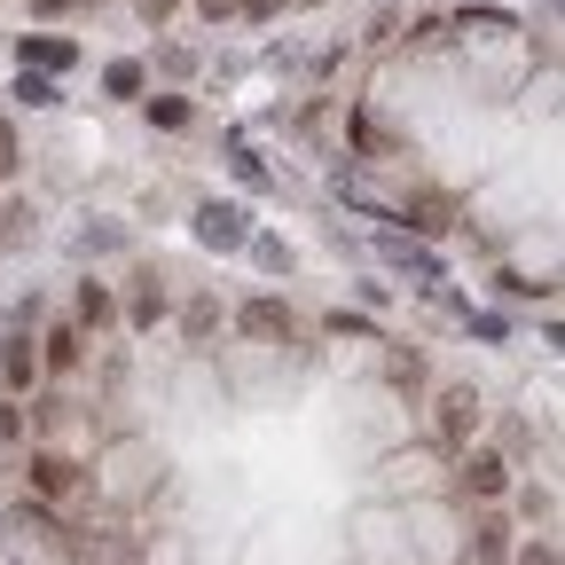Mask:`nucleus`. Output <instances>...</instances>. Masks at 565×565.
I'll return each mask as SVG.
<instances>
[{
    "instance_id": "nucleus-17",
    "label": "nucleus",
    "mask_w": 565,
    "mask_h": 565,
    "mask_svg": "<svg viewBox=\"0 0 565 565\" xmlns=\"http://www.w3.org/2000/svg\"><path fill=\"white\" fill-rule=\"evenodd\" d=\"M17 433H24V416H17V401H0V448H9Z\"/></svg>"
},
{
    "instance_id": "nucleus-21",
    "label": "nucleus",
    "mask_w": 565,
    "mask_h": 565,
    "mask_svg": "<svg viewBox=\"0 0 565 565\" xmlns=\"http://www.w3.org/2000/svg\"><path fill=\"white\" fill-rule=\"evenodd\" d=\"M32 9H40V17H63V9H79V0H32Z\"/></svg>"
},
{
    "instance_id": "nucleus-18",
    "label": "nucleus",
    "mask_w": 565,
    "mask_h": 565,
    "mask_svg": "<svg viewBox=\"0 0 565 565\" xmlns=\"http://www.w3.org/2000/svg\"><path fill=\"white\" fill-rule=\"evenodd\" d=\"M9 173H17V134L0 126V181H9Z\"/></svg>"
},
{
    "instance_id": "nucleus-8",
    "label": "nucleus",
    "mask_w": 565,
    "mask_h": 565,
    "mask_svg": "<svg viewBox=\"0 0 565 565\" xmlns=\"http://www.w3.org/2000/svg\"><path fill=\"white\" fill-rule=\"evenodd\" d=\"M0 370H9V385H32V370H40V353H32V338H17L9 353H0Z\"/></svg>"
},
{
    "instance_id": "nucleus-15",
    "label": "nucleus",
    "mask_w": 565,
    "mask_h": 565,
    "mask_svg": "<svg viewBox=\"0 0 565 565\" xmlns=\"http://www.w3.org/2000/svg\"><path fill=\"white\" fill-rule=\"evenodd\" d=\"M141 87V63H110V95H134Z\"/></svg>"
},
{
    "instance_id": "nucleus-9",
    "label": "nucleus",
    "mask_w": 565,
    "mask_h": 565,
    "mask_svg": "<svg viewBox=\"0 0 565 565\" xmlns=\"http://www.w3.org/2000/svg\"><path fill=\"white\" fill-rule=\"evenodd\" d=\"M503 557H511V534L487 519V526H479V565H503Z\"/></svg>"
},
{
    "instance_id": "nucleus-4",
    "label": "nucleus",
    "mask_w": 565,
    "mask_h": 565,
    "mask_svg": "<svg viewBox=\"0 0 565 565\" xmlns=\"http://www.w3.org/2000/svg\"><path fill=\"white\" fill-rule=\"evenodd\" d=\"M503 479H511V463L494 456V448H479V456L463 463V487H471V494H503Z\"/></svg>"
},
{
    "instance_id": "nucleus-3",
    "label": "nucleus",
    "mask_w": 565,
    "mask_h": 565,
    "mask_svg": "<svg viewBox=\"0 0 565 565\" xmlns=\"http://www.w3.org/2000/svg\"><path fill=\"white\" fill-rule=\"evenodd\" d=\"M236 330L259 338V345H282V338H291V307H282V299H252V307L236 315Z\"/></svg>"
},
{
    "instance_id": "nucleus-7",
    "label": "nucleus",
    "mask_w": 565,
    "mask_h": 565,
    "mask_svg": "<svg viewBox=\"0 0 565 565\" xmlns=\"http://www.w3.org/2000/svg\"><path fill=\"white\" fill-rule=\"evenodd\" d=\"M40 362L47 370H71V362H79V330H47L40 338Z\"/></svg>"
},
{
    "instance_id": "nucleus-13",
    "label": "nucleus",
    "mask_w": 565,
    "mask_h": 565,
    "mask_svg": "<svg viewBox=\"0 0 565 565\" xmlns=\"http://www.w3.org/2000/svg\"><path fill=\"white\" fill-rule=\"evenodd\" d=\"M150 118H158V126H189V103H181V95H166V103H150Z\"/></svg>"
},
{
    "instance_id": "nucleus-22",
    "label": "nucleus",
    "mask_w": 565,
    "mask_h": 565,
    "mask_svg": "<svg viewBox=\"0 0 565 565\" xmlns=\"http://www.w3.org/2000/svg\"><path fill=\"white\" fill-rule=\"evenodd\" d=\"M307 9H315V0H307Z\"/></svg>"
},
{
    "instance_id": "nucleus-6",
    "label": "nucleus",
    "mask_w": 565,
    "mask_h": 565,
    "mask_svg": "<svg viewBox=\"0 0 565 565\" xmlns=\"http://www.w3.org/2000/svg\"><path fill=\"white\" fill-rule=\"evenodd\" d=\"M71 63V40H32L24 32V71H63Z\"/></svg>"
},
{
    "instance_id": "nucleus-16",
    "label": "nucleus",
    "mask_w": 565,
    "mask_h": 565,
    "mask_svg": "<svg viewBox=\"0 0 565 565\" xmlns=\"http://www.w3.org/2000/svg\"><path fill=\"white\" fill-rule=\"evenodd\" d=\"M330 338H370V322H362V315H345V307H338V315H330Z\"/></svg>"
},
{
    "instance_id": "nucleus-20",
    "label": "nucleus",
    "mask_w": 565,
    "mask_h": 565,
    "mask_svg": "<svg viewBox=\"0 0 565 565\" xmlns=\"http://www.w3.org/2000/svg\"><path fill=\"white\" fill-rule=\"evenodd\" d=\"M519 565H557V550H550V542H534V550H519Z\"/></svg>"
},
{
    "instance_id": "nucleus-10",
    "label": "nucleus",
    "mask_w": 565,
    "mask_h": 565,
    "mask_svg": "<svg viewBox=\"0 0 565 565\" xmlns=\"http://www.w3.org/2000/svg\"><path fill=\"white\" fill-rule=\"evenodd\" d=\"M17 95H24V103H40V110H47V103H55V79H47V71H24V79H17Z\"/></svg>"
},
{
    "instance_id": "nucleus-19",
    "label": "nucleus",
    "mask_w": 565,
    "mask_h": 565,
    "mask_svg": "<svg viewBox=\"0 0 565 565\" xmlns=\"http://www.w3.org/2000/svg\"><path fill=\"white\" fill-rule=\"evenodd\" d=\"M134 9H141V17H150V24H166V17L181 9V0H134Z\"/></svg>"
},
{
    "instance_id": "nucleus-12",
    "label": "nucleus",
    "mask_w": 565,
    "mask_h": 565,
    "mask_svg": "<svg viewBox=\"0 0 565 565\" xmlns=\"http://www.w3.org/2000/svg\"><path fill=\"white\" fill-rule=\"evenodd\" d=\"M79 315H87V322H110V291H95V282H87V291H79Z\"/></svg>"
},
{
    "instance_id": "nucleus-2",
    "label": "nucleus",
    "mask_w": 565,
    "mask_h": 565,
    "mask_svg": "<svg viewBox=\"0 0 565 565\" xmlns=\"http://www.w3.org/2000/svg\"><path fill=\"white\" fill-rule=\"evenodd\" d=\"M471 433H479V393H471V385H448V393H440V440L463 448Z\"/></svg>"
},
{
    "instance_id": "nucleus-14",
    "label": "nucleus",
    "mask_w": 565,
    "mask_h": 565,
    "mask_svg": "<svg viewBox=\"0 0 565 565\" xmlns=\"http://www.w3.org/2000/svg\"><path fill=\"white\" fill-rule=\"evenodd\" d=\"M158 315H166V291H158V282H150V291H141V299H134V322H158Z\"/></svg>"
},
{
    "instance_id": "nucleus-11",
    "label": "nucleus",
    "mask_w": 565,
    "mask_h": 565,
    "mask_svg": "<svg viewBox=\"0 0 565 565\" xmlns=\"http://www.w3.org/2000/svg\"><path fill=\"white\" fill-rule=\"evenodd\" d=\"M244 244H252V259H259V267H291V252H282L275 236H244Z\"/></svg>"
},
{
    "instance_id": "nucleus-5",
    "label": "nucleus",
    "mask_w": 565,
    "mask_h": 565,
    "mask_svg": "<svg viewBox=\"0 0 565 565\" xmlns=\"http://www.w3.org/2000/svg\"><path fill=\"white\" fill-rule=\"evenodd\" d=\"M71 479H79V471H71V456H55V448L32 456V487H40V494H71Z\"/></svg>"
},
{
    "instance_id": "nucleus-1",
    "label": "nucleus",
    "mask_w": 565,
    "mask_h": 565,
    "mask_svg": "<svg viewBox=\"0 0 565 565\" xmlns=\"http://www.w3.org/2000/svg\"><path fill=\"white\" fill-rule=\"evenodd\" d=\"M252 221V212L244 204H196V244H212V252H244V228Z\"/></svg>"
}]
</instances>
